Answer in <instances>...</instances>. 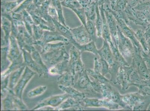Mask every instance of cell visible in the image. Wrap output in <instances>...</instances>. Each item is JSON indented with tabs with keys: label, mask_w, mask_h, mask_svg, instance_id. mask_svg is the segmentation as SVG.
<instances>
[{
	"label": "cell",
	"mask_w": 150,
	"mask_h": 111,
	"mask_svg": "<svg viewBox=\"0 0 150 111\" xmlns=\"http://www.w3.org/2000/svg\"><path fill=\"white\" fill-rule=\"evenodd\" d=\"M79 77L73 87L85 94L96 96L101 94V86L100 83L95 80L90 79L86 70L79 73Z\"/></svg>",
	"instance_id": "cell-1"
},
{
	"label": "cell",
	"mask_w": 150,
	"mask_h": 111,
	"mask_svg": "<svg viewBox=\"0 0 150 111\" xmlns=\"http://www.w3.org/2000/svg\"><path fill=\"white\" fill-rule=\"evenodd\" d=\"M145 96L139 92L129 93L121 95V100L128 109L140 110L145 107Z\"/></svg>",
	"instance_id": "cell-2"
},
{
	"label": "cell",
	"mask_w": 150,
	"mask_h": 111,
	"mask_svg": "<svg viewBox=\"0 0 150 111\" xmlns=\"http://www.w3.org/2000/svg\"><path fill=\"white\" fill-rule=\"evenodd\" d=\"M109 9L114 15L122 33L132 41L134 47V51H142L141 46L136 39L135 32L131 28L130 25H128L123 19L118 15L115 11L112 10L110 8H109Z\"/></svg>",
	"instance_id": "cell-3"
},
{
	"label": "cell",
	"mask_w": 150,
	"mask_h": 111,
	"mask_svg": "<svg viewBox=\"0 0 150 111\" xmlns=\"http://www.w3.org/2000/svg\"><path fill=\"white\" fill-rule=\"evenodd\" d=\"M81 52L74 45L69 51V71L75 76L84 70V66L81 58Z\"/></svg>",
	"instance_id": "cell-4"
},
{
	"label": "cell",
	"mask_w": 150,
	"mask_h": 111,
	"mask_svg": "<svg viewBox=\"0 0 150 111\" xmlns=\"http://www.w3.org/2000/svg\"><path fill=\"white\" fill-rule=\"evenodd\" d=\"M41 55L44 63L50 66H54L65 59H69V58L65 46Z\"/></svg>",
	"instance_id": "cell-5"
},
{
	"label": "cell",
	"mask_w": 150,
	"mask_h": 111,
	"mask_svg": "<svg viewBox=\"0 0 150 111\" xmlns=\"http://www.w3.org/2000/svg\"><path fill=\"white\" fill-rule=\"evenodd\" d=\"M82 106L84 108L86 107H102L112 110L119 109L120 106L116 103L113 102L108 99L103 98L102 99L96 98H86L81 102Z\"/></svg>",
	"instance_id": "cell-6"
},
{
	"label": "cell",
	"mask_w": 150,
	"mask_h": 111,
	"mask_svg": "<svg viewBox=\"0 0 150 111\" xmlns=\"http://www.w3.org/2000/svg\"><path fill=\"white\" fill-rule=\"evenodd\" d=\"M110 83L100 84L101 94L103 98L108 99L113 102L116 103L121 107L127 109L121 100V95L120 94L115 88L113 87Z\"/></svg>",
	"instance_id": "cell-7"
},
{
	"label": "cell",
	"mask_w": 150,
	"mask_h": 111,
	"mask_svg": "<svg viewBox=\"0 0 150 111\" xmlns=\"http://www.w3.org/2000/svg\"><path fill=\"white\" fill-rule=\"evenodd\" d=\"M118 48L124 58L132 57L134 53L132 41L123 34L118 25Z\"/></svg>",
	"instance_id": "cell-8"
},
{
	"label": "cell",
	"mask_w": 150,
	"mask_h": 111,
	"mask_svg": "<svg viewBox=\"0 0 150 111\" xmlns=\"http://www.w3.org/2000/svg\"><path fill=\"white\" fill-rule=\"evenodd\" d=\"M142 51H134L132 56V62L134 63L140 78L142 80H149L150 73L141 55Z\"/></svg>",
	"instance_id": "cell-9"
},
{
	"label": "cell",
	"mask_w": 150,
	"mask_h": 111,
	"mask_svg": "<svg viewBox=\"0 0 150 111\" xmlns=\"http://www.w3.org/2000/svg\"><path fill=\"white\" fill-rule=\"evenodd\" d=\"M125 11L129 21L133 22L136 25L142 26L145 28L149 22L142 11L136 10L128 5Z\"/></svg>",
	"instance_id": "cell-10"
},
{
	"label": "cell",
	"mask_w": 150,
	"mask_h": 111,
	"mask_svg": "<svg viewBox=\"0 0 150 111\" xmlns=\"http://www.w3.org/2000/svg\"><path fill=\"white\" fill-rule=\"evenodd\" d=\"M35 74V71L26 66L24 73L13 90V93L16 96L22 99V94L24 87Z\"/></svg>",
	"instance_id": "cell-11"
},
{
	"label": "cell",
	"mask_w": 150,
	"mask_h": 111,
	"mask_svg": "<svg viewBox=\"0 0 150 111\" xmlns=\"http://www.w3.org/2000/svg\"><path fill=\"white\" fill-rule=\"evenodd\" d=\"M110 8L103 9L113 44L116 47L118 48V24L114 15L109 10V8Z\"/></svg>",
	"instance_id": "cell-12"
},
{
	"label": "cell",
	"mask_w": 150,
	"mask_h": 111,
	"mask_svg": "<svg viewBox=\"0 0 150 111\" xmlns=\"http://www.w3.org/2000/svg\"><path fill=\"white\" fill-rule=\"evenodd\" d=\"M74 39L76 43L83 45L92 41L85 26L82 25L74 28H70Z\"/></svg>",
	"instance_id": "cell-13"
},
{
	"label": "cell",
	"mask_w": 150,
	"mask_h": 111,
	"mask_svg": "<svg viewBox=\"0 0 150 111\" xmlns=\"http://www.w3.org/2000/svg\"><path fill=\"white\" fill-rule=\"evenodd\" d=\"M23 54L24 64L34 71L38 73L39 77L46 78L48 77V72L45 71L41 66L38 64L33 59L31 54L26 50H22Z\"/></svg>",
	"instance_id": "cell-14"
},
{
	"label": "cell",
	"mask_w": 150,
	"mask_h": 111,
	"mask_svg": "<svg viewBox=\"0 0 150 111\" xmlns=\"http://www.w3.org/2000/svg\"><path fill=\"white\" fill-rule=\"evenodd\" d=\"M69 97H70L66 93L64 94L53 96L42 101L33 109V110L39 109L45 106H49L57 108Z\"/></svg>",
	"instance_id": "cell-15"
},
{
	"label": "cell",
	"mask_w": 150,
	"mask_h": 111,
	"mask_svg": "<svg viewBox=\"0 0 150 111\" xmlns=\"http://www.w3.org/2000/svg\"><path fill=\"white\" fill-rule=\"evenodd\" d=\"M1 47H5L9 42L12 32L11 21L4 16L1 15Z\"/></svg>",
	"instance_id": "cell-16"
},
{
	"label": "cell",
	"mask_w": 150,
	"mask_h": 111,
	"mask_svg": "<svg viewBox=\"0 0 150 111\" xmlns=\"http://www.w3.org/2000/svg\"><path fill=\"white\" fill-rule=\"evenodd\" d=\"M121 85L123 90H127L130 86L125 66H120L116 78L115 84Z\"/></svg>",
	"instance_id": "cell-17"
},
{
	"label": "cell",
	"mask_w": 150,
	"mask_h": 111,
	"mask_svg": "<svg viewBox=\"0 0 150 111\" xmlns=\"http://www.w3.org/2000/svg\"><path fill=\"white\" fill-rule=\"evenodd\" d=\"M41 40L44 43H50L54 41L71 43L69 39L67 38L57 31H44L43 38Z\"/></svg>",
	"instance_id": "cell-18"
},
{
	"label": "cell",
	"mask_w": 150,
	"mask_h": 111,
	"mask_svg": "<svg viewBox=\"0 0 150 111\" xmlns=\"http://www.w3.org/2000/svg\"><path fill=\"white\" fill-rule=\"evenodd\" d=\"M9 48L8 57L10 62L17 60L22 55L20 52L18 42L14 36L11 35L9 38Z\"/></svg>",
	"instance_id": "cell-19"
},
{
	"label": "cell",
	"mask_w": 150,
	"mask_h": 111,
	"mask_svg": "<svg viewBox=\"0 0 150 111\" xmlns=\"http://www.w3.org/2000/svg\"><path fill=\"white\" fill-rule=\"evenodd\" d=\"M98 55L108 63L110 67L115 63L114 56L110 49V45L107 42L103 40V46L100 50H98Z\"/></svg>",
	"instance_id": "cell-20"
},
{
	"label": "cell",
	"mask_w": 150,
	"mask_h": 111,
	"mask_svg": "<svg viewBox=\"0 0 150 111\" xmlns=\"http://www.w3.org/2000/svg\"><path fill=\"white\" fill-rule=\"evenodd\" d=\"M29 13L32 17L35 25L40 26L44 31H56L53 23L49 22L42 17L34 14L33 13Z\"/></svg>",
	"instance_id": "cell-21"
},
{
	"label": "cell",
	"mask_w": 150,
	"mask_h": 111,
	"mask_svg": "<svg viewBox=\"0 0 150 111\" xmlns=\"http://www.w3.org/2000/svg\"><path fill=\"white\" fill-rule=\"evenodd\" d=\"M23 1L24 0L1 1V15L8 14L12 12L21 4Z\"/></svg>",
	"instance_id": "cell-22"
},
{
	"label": "cell",
	"mask_w": 150,
	"mask_h": 111,
	"mask_svg": "<svg viewBox=\"0 0 150 111\" xmlns=\"http://www.w3.org/2000/svg\"><path fill=\"white\" fill-rule=\"evenodd\" d=\"M59 87L69 95V96L80 102H81L86 97L85 93L75 89L73 87H66L59 85Z\"/></svg>",
	"instance_id": "cell-23"
},
{
	"label": "cell",
	"mask_w": 150,
	"mask_h": 111,
	"mask_svg": "<svg viewBox=\"0 0 150 111\" xmlns=\"http://www.w3.org/2000/svg\"><path fill=\"white\" fill-rule=\"evenodd\" d=\"M52 20L57 31L60 33L61 35H63L67 38L69 39L72 44H74L76 42L73 38V35L69 27L65 26L57 20L53 19Z\"/></svg>",
	"instance_id": "cell-24"
},
{
	"label": "cell",
	"mask_w": 150,
	"mask_h": 111,
	"mask_svg": "<svg viewBox=\"0 0 150 111\" xmlns=\"http://www.w3.org/2000/svg\"><path fill=\"white\" fill-rule=\"evenodd\" d=\"M83 108L81 105L80 101H76L72 97H69L63 102L56 109L66 110L73 108V109L76 110H82L84 109Z\"/></svg>",
	"instance_id": "cell-25"
},
{
	"label": "cell",
	"mask_w": 150,
	"mask_h": 111,
	"mask_svg": "<svg viewBox=\"0 0 150 111\" xmlns=\"http://www.w3.org/2000/svg\"><path fill=\"white\" fill-rule=\"evenodd\" d=\"M25 65L22 66L20 68L13 71L10 74V76L9 78L8 86L9 90L12 91L14 88L19 80L21 78L22 74L24 71V70H25Z\"/></svg>",
	"instance_id": "cell-26"
},
{
	"label": "cell",
	"mask_w": 150,
	"mask_h": 111,
	"mask_svg": "<svg viewBox=\"0 0 150 111\" xmlns=\"http://www.w3.org/2000/svg\"><path fill=\"white\" fill-rule=\"evenodd\" d=\"M69 60L65 59L53 66L49 69V72L51 74L61 75L67 71H69Z\"/></svg>",
	"instance_id": "cell-27"
},
{
	"label": "cell",
	"mask_w": 150,
	"mask_h": 111,
	"mask_svg": "<svg viewBox=\"0 0 150 111\" xmlns=\"http://www.w3.org/2000/svg\"><path fill=\"white\" fill-rule=\"evenodd\" d=\"M75 76L70 72L68 71L61 74L57 79L59 85L66 87H73L75 82Z\"/></svg>",
	"instance_id": "cell-28"
},
{
	"label": "cell",
	"mask_w": 150,
	"mask_h": 111,
	"mask_svg": "<svg viewBox=\"0 0 150 111\" xmlns=\"http://www.w3.org/2000/svg\"><path fill=\"white\" fill-rule=\"evenodd\" d=\"M73 44L75 47H77L81 53L84 51H88L92 53L95 55H98V50L96 48L95 42L93 40H92L87 44H83V45H80L76 42Z\"/></svg>",
	"instance_id": "cell-29"
},
{
	"label": "cell",
	"mask_w": 150,
	"mask_h": 111,
	"mask_svg": "<svg viewBox=\"0 0 150 111\" xmlns=\"http://www.w3.org/2000/svg\"><path fill=\"white\" fill-rule=\"evenodd\" d=\"M21 13L22 14L25 29L28 33L33 37V29L35 24L32 17L26 10H23Z\"/></svg>",
	"instance_id": "cell-30"
},
{
	"label": "cell",
	"mask_w": 150,
	"mask_h": 111,
	"mask_svg": "<svg viewBox=\"0 0 150 111\" xmlns=\"http://www.w3.org/2000/svg\"><path fill=\"white\" fill-rule=\"evenodd\" d=\"M97 0H93L91 4L85 9L87 20L95 22L96 16Z\"/></svg>",
	"instance_id": "cell-31"
},
{
	"label": "cell",
	"mask_w": 150,
	"mask_h": 111,
	"mask_svg": "<svg viewBox=\"0 0 150 111\" xmlns=\"http://www.w3.org/2000/svg\"><path fill=\"white\" fill-rule=\"evenodd\" d=\"M110 48L112 51L114 60L115 62L121 66H129V63L125 60L123 56L121 55L120 52L118 48L114 46H112L110 47Z\"/></svg>",
	"instance_id": "cell-32"
},
{
	"label": "cell",
	"mask_w": 150,
	"mask_h": 111,
	"mask_svg": "<svg viewBox=\"0 0 150 111\" xmlns=\"http://www.w3.org/2000/svg\"><path fill=\"white\" fill-rule=\"evenodd\" d=\"M51 3L55 8L58 13L59 22L65 26H67L65 23V18L64 15L63 6L61 1L59 0H52Z\"/></svg>",
	"instance_id": "cell-33"
},
{
	"label": "cell",
	"mask_w": 150,
	"mask_h": 111,
	"mask_svg": "<svg viewBox=\"0 0 150 111\" xmlns=\"http://www.w3.org/2000/svg\"><path fill=\"white\" fill-rule=\"evenodd\" d=\"M136 37L138 41L140 43L144 51H148V46L146 39L145 32L144 30L141 29H137L135 32Z\"/></svg>",
	"instance_id": "cell-34"
},
{
	"label": "cell",
	"mask_w": 150,
	"mask_h": 111,
	"mask_svg": "<svg viewBox=\"0 0 150 111\" xmlns=\"http://www.w3.org/2000/svg\"><path fill=\"white\" fill-rule=\"evenodd\" d=\"M14 94L13 91H11L7 94L6 97L2 101V105H3L4 109L5 110H11L15 108L13 97Z\"/></svg>",
	"instance_id": "cell-35"
},
{
	"label": "cell",
	"mask_w": 150,
	"mask_h": 111,
	"mask_svg": "<svg viewBox=\"0 0 150 111\" xmlns=\"http://www.w3.org/2000/svg\"><path fill=\"white\" fill-rule=\"evenodd\" d=\"M95 23L96 28L97 37H102V31L103 27V20L100 12L99 5L97 4L96 8V16Z\"/></svg>",
	"instance_id": "cell-36"
},
{
	"label": "cell",
	"mask_w": 150,
	"mask_h": 111,
	"mask_svg": "<svg viewBox=\"0 0 150 111\" xmlns=\"http://www.w3.org/2000/svg\"><path fill=\"white\" fill-rule=\"evenodd\" d=\"M86 71L88 76L92 77L95 80L100 84H107L111 83L110 80L107 79L100 73L95 72L93 70L88 69L86 70Z\"/></svg>",
	"instance_id": "cell-37"
},
{
	"label": "cell",
	"mask_w": 150,
	"mask_h": 111,
	"mask_svg": "<svg viewBox=\"0 0 150 111\" xmlns=\"http://www.w3.org/2000/svg\"><path fill=\"white\" fill-rule=\"evenodd\" d=\"M86 28L92 40L96 42L98 37L95 22L87 20Z\"/></svg>",
	"instance_id": "cell-38"
},
{
	"label": "cell",
	"mask_w": 150,
	"mask_h": 111,
	"mask_svg": "<svg viewBox=\"0 0 150 111\" xmlns=\"http://www.w3.org/2000/svg\"><path fill=\"white\" fill-rule=\"evenodd\" d=\"M9 47L5 46L1 47V67L2 71L3 70L7 68L9 66V62L7 60V57L8 55Z\"/></svg>",
	"instance_id": "cell-39"
},
{
	"label": "cell",
	"mask_w": 150,
	"mask_h": 111,
	"mask_svg": "<svg viewBox=\"0 0 150 111\" xmlns=\"http://www.w3.org/2000/svg\"><path fill=\"white\" fill-rule=\"evenodd\" d=\"M61 3L63 6L72 11L82 7L80 1L78 0H64Z\"/></svg>",
	"instance_id": "cell-40"
},
{
	"label": "cell",
	"mask_w": 150,
	"mask_h": 111,
	"mask_svg": "<svg viewBox=\"0 0 150 111\" xmlns=\"http://www.w3.org/2000/svg\"><path fill=\"white\" fill-rule=\"evenodd\" d=\"M31 57L33 60L35 61L38 64H39L42 68L44 69L45 71L48 72V70H47L46 65L44 64V62H43V59H42V56H41L40 54L38 52L36 49H34L32 52L31 53Z\"/></svg>",
	"instance_id": "cell-41"
},
{
	"label": "cell",
	"mask_w": 150,
	"mask_h": 111,
	"mask_svg": "<svg viewBox=\"0 0 150 111\" xmlns=\"http://www.w3.org/2000/svg\"><path fill=\"white\" fill-rule=\"evenodd\" d=\"M47 89V87L46 86H38L28 92L27 96L28 97L31 98L37 97L45 93Z\"/></svg>",
	"instance_id": "cell-42"
},
{
	"label": "cell",
	"mask_w": 150,
	"mask_h": 111,
	"mask_svg": "<svg viewBox=\"0 0 150 111\" xmlns=\"http://www.w3.org/2000/svg\"><path fill=\"white\" fill-rule=\"evenodd\" d=\"M44 31L40 26L34 25L33 29V37L34 41H39L42 40Z\"/></svg>",
	"instance_id": "cell-43"
},
{
	"label": "cell",
	"mask_w": 150,
	"mask_h": 111,
	"mask_svg": "<svg viewBox=\"0 0 150 111\" xmlns=\"http://www.w3.org/2000/svg\"><path fill=\"white\" fill-rule=\"evenodd\" d=\"M73 11L79 19L82 25H84L86 27L87 20L85 9L81 7L80 8L75 9L73 10Z\"/></svg>",
	"instance_id": "cell-44"
},
{
	"label": "cell",
	"mask_w": 150,
	"mask_h": 111,
	"mask_svg": "<svg viewBox=\"0 0 150 111\" xmlns=\"http://www.w3.org/2000/svg\"><path fill=\"white\" fill-rule=\"evenodd\" d=\"M127 6V0H118L112 10L117 12H121L125 11Z\"/></svg>",
	"instance_id": "cell-45"
},
{
	"label": "cell",
	"mask_w": 150,
	"mask_h": 111,
	"mask_svg": "<svg viewBox=\"0 0 150 111\" xmlns=\"http://www.w3.org/2000/svg\"><path fill=\"white\" fill-rule=\"evenodd\" d=\"M99 60L101 65L100 74L105 76L110 73V65L103 58H100Z\"/></svg>",
	"instance_id": "cell-46"
},
{
	"label": "cell",
	"mask_w": 150,
	"mask_h": 111,
	"mask_svg": "<svg viewBox=\"0 0 150 111\" xmlns=\"http://www.w3.org/2000/svg\"><path fill=\"white\" fill-rule=\"evenodd\" d=\"M34 0H24L21 4L13 12L16 13H21L23 10H26L27 8L33 2Z\"/></svg>",
	"instance_id": "cell-47"
},
{
	"label": "cell",
	"mask_w": 150,
	"mask_h": 111,
	"mask_svg": "<svg viewBox=\"0 0 150 111\" xmlns=\"http://www.w3.org/2000/svg\"><path fill=\"white\" fill-rule=\"evenodd\" d=\"M13 101H14L15 108H18L21 110H26L27 109V107L22 101V99L16 96L15 94L13 97Z\"/></svg>",
	"instance_id": "cell-48"
},
{
	"label": "cell",
	"mask_w": 150,
	"mask_h": 111,
	"mask_svg": "<svg viewBox=\"0 0 150 111\" xmlns=\"http://www.w3.org/2000/svg\"><path fill=\"white\" fill-rule=\"evenodd\" d=\"M48 13L49 16L52 20H55L58 21V14L56 10L52 5L50 3L48 8Z\"/></svg>",
	"instance_id": "cell-49"
},
{
	"label": "cell",
	"mask_w": 150,
	"mask_h": 111,
	"mask_svg": "<svg viewBox=\"0 0 150 111\" xmlns=\"http://www.w3.org/2000/svg\"><path fill=\"white\" fill-rule=\"evenodd\" d=\"M142 2V0H127L128 5L131 8H134Z\"/></svg>",
	"instance_id": "cell-50"
},
{
	"label": "cell",
	"mask_w": 150,
	"mask_h": 111,
	"mask_svg": "<svg viewBox=\"0 0 150 111\" xmlns=\"http://www.w3.org/2000/svg\"><path fill=\"white\" fill-rule=\"evenodd\" d=\"M93 0H80V2L82 7L85 9L91 4Z\"/></svg>",
	"instance_id": "cell-51"
},
{
	"label": "cell",
	"mask_w": 150,
	"mask_h": 111,
	"mask_svg": "<svg viewBox=\"0 0 150 111\" xmlns=\"http://www.w3.org/2000/svg\"><path fill=\"white\" fill-rule=\"evenodd\" d=\"M144 29H145L144 32H145L146 37L147 40L150 38V22L149 23Z\"/></svg>",
	"instance_id": "cell-52"
},
{
	"label": "cell",
	"mask_w": 150,
	"mask_h": 111,
	"mask_svg": "<svg viewBox=\"0 0 150 111\" xmlns=\"http://www.w3.org/2000/svg\"><path fill=\"white\" fill-rule=\"evenodd\" d=\"M47 1L48 0H34L33 3L35 6L38 7L40 6Z\"/></svg>",
	"instance_id": "cell-53"
},
{
	"label": "cell",
	"mask_w": 150,
	"mask_h": 111,
	"mask_svg": "<svg viewBox=\"0 0 150 111\" xmlns=\"http://www.w3.org/2000/svg\"><path fill=\"white\" fill-rule=\"evenodd\" d=\"M118 0H110V8L112 9L114 8Z\"/></svg>",
	"instance_id": "cell-54"
},
{
	"label": "cell",
	"mask_w": 150,
	"mask_h": 111,
	"mask_svg": "<svg viewBox=\"0 0 150 111\" xmlns=\"http://www.w3.org/2000/svg\"><path fill=\"white\" fill-rule=\"evenodd\" d=\"M61 1V2H63V1H64V0H59Z\"/></svg>",
	"instance_id": "cell-55"
},
{
	"label": "cell",
	"mask_w": 150,
	"mask_h": 111,
	"mask_svg": "<svg viewBox=\"0 0 150 111\" xmlns=\"http://www.w3.org/2000/svg\"><path fill=\"white\" fill-rule=\"evenodd\" d=\"M78 1H80V0H78Z\"/></svg>",
	"instance_id": "cell-56"
}]
</instances>
